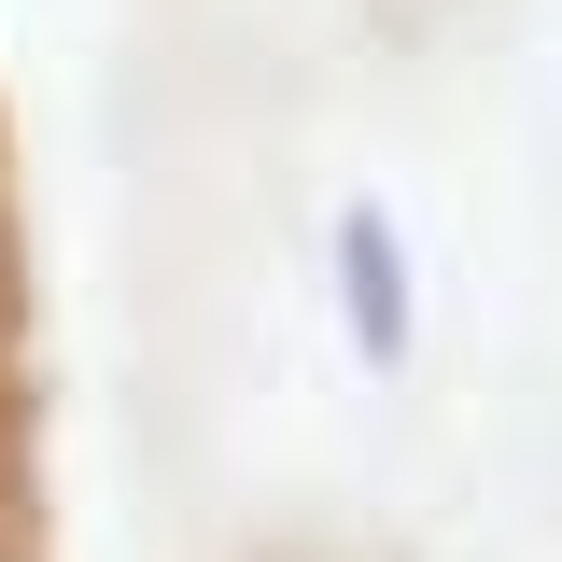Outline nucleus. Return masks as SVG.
<instances>
[{
  "label": "nucleus",
  "instance_id": "1",
  "mask_svg": "<svg viewBox=\"0 0 562 562\" xmlns=\"http://www.w3.org/2000/svg\"><path fill=\"white\" fill-rule=\"evenodd\" d=\"M338 268H351V338L394 366V351H408V254H394L380 211H351V225H338Z\"/></svg>",
  "mask_w": 562,
  "mask_h": 562
}]
</instances>
